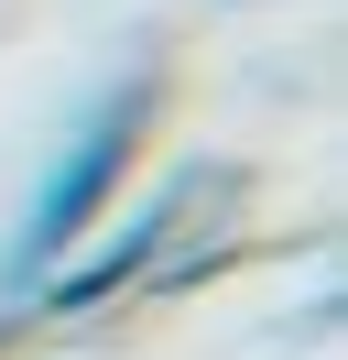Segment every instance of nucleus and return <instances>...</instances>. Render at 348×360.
Instances as JSON below:
<instances>
[{
    "label": "nucleus",
    "mask_w": 348,
    "mask_h": 360,
    "mask_svg": "<svg viewBox=\"0 0 348 360\" xmlns=\"http://www.w3.org/2000/svg\"><path fill=\"white\" fill-rule=\"evenodd\" d=\"M142 120H152V77H130V88H109V98H87V110H76V131L55 142V164L33 175L11 240H0V295H33L44 273L76 262V240L98 229V207L120 197L130 153H142Z\"/></svg>",
    "instance_id": "obj_1"
}]
</instances>
